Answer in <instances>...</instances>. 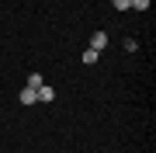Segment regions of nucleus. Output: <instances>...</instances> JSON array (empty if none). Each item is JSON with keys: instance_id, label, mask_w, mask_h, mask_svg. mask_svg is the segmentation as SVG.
Listing matches in <instances>:
<instances>
[{"instance_id": "obj_1", "label": "nucleus", "mask_w": 156, "mask_h": 153, "mask_svg": "<svg viewBox=\"0 0 156 153\" xmlns=\"http://www.w3.org/2000/svg\"><path fill=\"white\" fill-rule=\"evenodd\" d=\"M17 101H21V104H38V94H35L31 87H24V91L17 94Z\"/></svg>"}, {"instance_id": "obj_2", "label": "nucleus", "mask_w": 156, "mask_h": 153, "mask_svg": "<svg viewBox=\"0 0 156 153\" xmlns=\"http://www.w3.org/2000/svg\"><path fill=\"white\" fill-rule=\"evenodd\" d=\"M104 46H108V31H94V38H90V49H97V52H101Z\"/></svg>"}, {"instance_id": "obj_3", "label": "nucleus", "mask_w": 156, "mask_h": 153, "mask_svg": "<svg viewBox=\"0 0 156 153\" xmlns=\"http://www.w3.org/2000/svg\"><path fill=\"white\" fill-rule=\"evenodd\" d=\"M35 94H38V101H52V97H56V91H52L49 84H42V87H38Z\"/></svg>"}, {"instance_id": "obj_4", "label": "nucleus", "mask_w": 156, "mask_h": 153, "mask_svg": "<svg viewBox=\"0 0 156 153\" xmlns=\"http://www.w3.org/2000/svg\"><path fill=\"white\" fill-rule=\"evenodd\" d=\"M97 59H101V52H97V49H87V52H83V63H87V66H94Z\"/></svg>"}, {"instance_id": "obj_5", "label": "nucleus", "mask_w": 156, "mask_h": 153, "mask_svg": "<svg viewBox=\"0 0 156 153\" xmlns=\"http://www.w3.org/2000/svg\"><path fill=\"white\" fill-rule=\"evenodd\" d=\"M42 84H45V80H42L38 73H31V77H28V87H31V91H38V87H42Z\"/></svg>"}, {"instance_id": "obj_6", "label": "nucleus", "mask_w": 156, "mask_h": 153, "mask_svg": "<svg viewBox=\"0 0 156 153\" xmlns=\"http://www.w3.org/2000/svg\"><path fill=\"white\" fill-rule=\"evenodd\" d=\"M132 7L135 11H149V0H132Z\"/></svg>"}, {"instance_id": "obj_7", "label": "nucleus", "mask_w": 156, "mask_h": 153, "mask_svg": "<svg viewBox=\"0 0 156 153\" xmlns=\"http://www.w3.org/2000/svg\"><path fill=\"white\" fill-rule=\"evenodd\" d=\"M111 4L118 7V11H128V7H132V0H111Z\"/></svg>"}]
</instances>
